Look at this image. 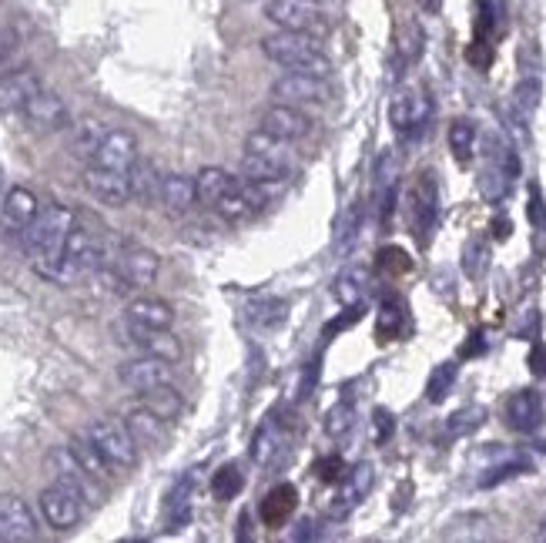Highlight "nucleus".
Segmentation results:
<instances>
[{"label": "nucleus", "mask_w": 546, "mask_h": 543, "mask_svg": "<svg viewBox=\"0 0 546 543\" xmlns=\"http://www.w3.org/2000/svg\"><path fill=\"white\" fill-rule=\"evenodd\" d=\"M84 436L98 446V453L111 463V470H134L138 466V440L118 419H94Z\"/></svg>", "instance_id": "nucleus-4"}, {"label": "nucleus", "mask_w": 546, "mask_h": 543, "mask_svg": "<svg viewBox=\"0 0 546 543\" xmlns=\"http://www.w3.org/2000/svg\"><path fill=\"white\" fill-rule=\"evenodd\" d=\"M289 158H275V155H255V151H242V178L252 181H268V185H282L289 178Z\"/></svg>", "instance_id": "nucleus-26"}, {"label": "nucleus", "mask_w": 546, "mask_h": 543, "mask_svg": "<svg viewBox=\"0 0 546 543\" xmlns=\"http://www.w3.org/2000/svg\"><path fill=\"white\" fill-rule=\"evenodd\" d=\"M396 178H399V161L392 151H382L376 161V205H379V225L389 228L392 212H396Z\"/></svg>", "instance_id": "nucleus-22"}, {"label": "nucleus", "mask_w": 546, "mask_h": 543, "mask_svg": "<svg viewBox=\"0 0 546 543\" xmlns=\"http://www.w3.org/2000/svg\"><path fill=\"white\" fill-rule=\"evenodd\" d=\"M245 312L255 329H275V326H282L285 316H289V302L275 299V295H262V299H255Z\"/></svg>", "instance_id": "nucleus-34"}, {"label": "nucleus", "mask_w": 546, "mask_h": 543, "mask_svg": "<svg viewBox=\"0 0 546 543\" xmlns=\"http://www.w3.org/2000/svg\"><path fill=\"white\" fill-rule=\"evenodd\" d=\"M392 433H396V416L379 406L376 413H372V436H376V443H386Z\"/></svg>", "instance_id": "nucleus-52"}, {"label": "nucleus", "mask_w": 546, "mask_h": 543, "mask_svg": "<svg viewBox=\"0 0 546 543\" xmlns=\"http://www.w3.org/2000/svg\"><path fill=\"white\" fill-rule=\"evenodd\" d=\"M486 423V406H463L446 419V433L449 436H469Z\"/></svg>", "instance_id": "nucleus-42"}, {"label": "nucleus", "mask_w": 546, "mask_h": 543, "mask_svg": "<svg viewBox=\"0 0 546 543\" xmlns=\"http://www.w3.org/2000/svg\"><path fill=\"white\" fill-rule=\"evenodd\" d=\"M282 450H285V436L279 430V423L268 419V423L258 426V433L252 436V460L258 466H272L282 456Z\"/></svg>", "instance_id": "nucleus-30"}, {"label": "nucleus", "mask_w": 546, "mask_h": 543, "mask_svg": "<svg viewBox=\"0 0 546 543\" xmlns=\"http://www.w3.org/2000/svg\"><path fill=\"white\" fill-rule=\"evenodd\" d=\"M483 349H486V339H483V332H473V336H469V342L463 346V356H480Z\"/></svg>", "instance_id": "nucleus-58"}, {"label": "nucleus", "mask_w": 546, "mask_h": 543, "mask_svg": "<svg viewBox=\"0 0 546 543\" xmlns=\"http://www.w3.org/2000/svg\"><path fill=\"white\" fill-rule=\"evenodd\" d=\"M84 188L98 198V202L121 208L131 202V181L128 171H114V168H101V165H88L84 168Z\"/></svg>", "instance_id": "nucleus-14"}, {"label": "nucleus", "mask_w": 546, "mask_h": 543, "mask_svg": "<svg viewBox=\"0 0 546 543\" xmlns=\"http://www.w3.org/2000/svg\"><path fill=\"white\" fill-rule=\"evenodd\" d=\"M21 114H24V121L34 131H57V128L67 125V104H64V98H61V94H54V91H47V88L37 91L34 98L24 104Z\"/></svg>", "instance_id": "nucleus-18"}, {"label": "nucleus", "mask_w": 546, "mask_h": 543, "mask_svg": "<svg viewBox=\"0 0 546 543\" xmlns=\"http://www.w3.org/2000/svg\"><path fill=\"white\" fill-rule=\"evenodd\" d=\"M17 47H21V34L11 24H0V74L7 71V64L14 61Z\"/></svg>", "instance_id": "nucleus-49"}, {"label": "nucleus", "mask_w": 546, "mask_h": 543, "mask_svg": "<svg viewBox=\"0 0 546 543\" xmlns=\"http://www.w3.org/2000/svg\"><path fill=\"white\" fill-rule=\"evenodd\" d=\"M145 399H148V409H155V413L161 416V419H178V413H181V396H178V389H171V383H165V386H158V389H151V393H145Z\"/></svg>", "instance_id": "nucleus-43"}, {"label": "nucleus", "mask_w": 546, "mask_h": 543, "mask_svg": "<svg viewBox=\"0 0 546 543\" xmlns=\"http://www.w3.org/2000/svg\"><path fill=\"white\" fill-rule=\"evenodd\" d=\"M533 537H536V540H543V543H546V517L540 520V527H536V533H533Z\"/></svg>", "instance_id": "nucleus-61"}, {"label": "nucleus", "mask_w": 546, "mask_h": 543, "mask_svg": "<svg viewBox=\"0 0 546 543\" xmlns=\"http://www.w3.org/2000/svg\"><path fill=\"white\" fill-rule=\"evenodd\" d=\"M232 175H228L225 168H218V165H208V168H201L198 175H195V202L201 205H212L222 198L228 188H232Z\"/></svg>", "instance_id": "nucleus-31"}, {"label": "nucleus", "mask_w": 546, "mask_h": 543, "mask_svg": "<svg viewBox=\"0 0 546 543\" xmlns=\"http://www.w3.org/2000/svg\"><path fill=\"white\" fill-rule=\"evenodd\" d=\"M295 507H299V490H295L292 483H279L275 490H268V497L262 500V507H258V517H262L265 527L279 530L295 513Z\"/></svg>", "instance_id": "nucleus-25"}, {"label": "nucleus", "mask_w": 546, "mask_h": 543, "mask_svg": "<svg viewBox=\"0 0 546 543\" xmlns=\"http://www.w3.org/2000/svg\"><path fill=\"white\" fill-rule=\"evenodd\" d=\"M530 373L546 376V346H543V342H536V346L530 349Z\"/></svg>", "instance_id": "nucleus-56"}, {"label": "nucleus", "mask_w": 546, "mask_h": 543, "mask_svg": "<svg viewBox=\"0 0 546 543\" xmlns=\"http://www.w3.org/2000/svg\"><path fill=\"white\" fill-rule=\"evenodd\" d=\"M98 265H104V249H101L98 235H94L91 228H81L78 222H74L51 282H61V285L81 282V279H88V275H94Z\"/></svg>", "instance_id": "nucleus-3"}, {"label": "nucleus", "mask_w": 546, "mask_h": 543, "mask_svg": "<svg viewBox=\"0 0 546 543\" xmlns=\"http://www.w3.org/2000/svg\"><path fill=\"white\" fill-rule=\"evenodd\" d=\"M128 326H145V329H171L175 326V309L171 302L158 299V295H141L128 306Z\"/></svg>", "instance_id": "nucleus-23"}, {"label": "nucleus", "mask_w": 546, "mask_h": 543, "mask_svg": "<svg viewBox=\"0 0 546 543\" xmlns=\"http://www.w3.org/2000/svg\"><path fill=\"white\" fill-rule=\"evenodd\" d=\"M195 487H198V470H188L178 480V487L171 490V497H168V520H171V527H185V523H188Z\"/></svg>", "instance_id": "nucleus-32"}, {"label": "nucleus", "mask_w": 546, "mask_h": 543, "mask_svg": "<svg viewBox=\"0 0 546 543\" xmlns=\"http://www.w3.org/2000/svg\"><path fill=\"white\" fill-rule=\"evenodd\" d=\"M272 98L282 104H295V108H302V104H329L332 88H329V81L315 78V74L289 71L272 84Z\"/></svg>", "instance_id": "nucleus-10"}, {"label": "nucleus", "mask_w": 546, "mask_h": 543, "mask_svg": "<svg viewBox=\"0 0 546 543\" xmlns=\"http://www.w3.org/2000/svg\"><path fill=\"white\" fill-rule=\"evenodd\" d=\"M124 426L131 430V436L138 443H165L168 440V419H161L155 409H148V406H138V409H131L128 416H124Z\"/></svg>", "instance_id": "nucleus-27"}, {"label": "nucleus", "mask_w": 546, "mask_h": 543, "mask_svg": "<svg viewBox=\"0 0 546 543\" xmlns=\"http://www.w3.org/2000/svg\"><path fill=\"white\" fill-rule=\"evenodd\" d=\"M490 242L486 238H469V242L463 245V272L469 275V279H483L486 269H490Z\"/></svg>", "instance_id": "nucleus-40"}, {"label": "nucleus", "mask_w": 546, "mask_h": 543, "mask_svg": "<svg viewBox=\"0 0 546 543\" xmlns=\"http://www.w3.org/2000/svg\"><path fill=\"white\" fill-rule=\"evenodd\" d=\"M44 84L34 68H17L0 74V114H21L24 104L41 91Z\"/></svg>", "instance_id": "nucleus-16"}, {"label": "nucleus", "mask_w": 546, "mask_h": 543, "mask_svg": "<svg viewBox=\"0 0 546 543\" xmlns=\"http://www.w3.org/2000/svg\"><path fill=\"white\" fill-rule=\"evenodd\" d=\"M366 285H369V272L362 269V265H349V269L339 272V279H335V299L346 309L359 306L362 295H366Z\"/></svg>", "instance_id": "nucleus-36"}, {"label": "nucleus", "mask_w": 546, "mask_h": 543, "mask_svg": "<svg viewBox=\"0 0 546 543\" xmlns=\"http://www.w3.org/2000/svg\"><path fill=\"white\" fill-rule=\"evenodd\" d=\"M161 205L168 208L171 215H185L191 205H195V178H188V175H165L161 178Z\"/></svg>", "instance_id": "nucleus-28"}, {"label": "nucleus", "mask_w": 546, "mask_h": 543, "mask_svg": "<svg viewBox=\"0 0 546 543\" xmlns=\"http://www.w3.org/2000/svg\"><path fill=\"white\" fill-rule=\"evenodd\" d=\"M540 94H543L540 81H536V78H523L513 88V111L526 121L536 111V104H540Z\"/></svg>", "instance_id": "nucleus-44"}, {"label": "nucleus", "mask_w": 546, "mask_h": 543, "mask_svg": "<svg viewBox=\"0 0 546 543\" xmlns=\"http://www.w3.org/2000/svg\"><path fill=\"white\" fill-rule=\"evenodd\" d=\"M359 222H362V212L359 205H349L346 215L339 218V235H335V245H339V252H346L352 242H356L359 235Z\"/></svg>", "instance_id": "nucleus-47"}, {"label": "nucleus", "mask_w": 546, "mask_h": 543, "mask_svg": "<svg viewBox=\"0 0 546 543\" xmlns=\"http://www.w3.org/2000/svg\"><path fill=\"white\" fill-rule=\"evenodd\" d=\"M352 423H356V409H352L349 399H342V403L332 406L329 416H325V433H329V436H346L352 430Z\"/></svg>", "instance_id": "nucleus-46"}, {"label": "nucleus", "mask_w": 546, "mask_h": 543, "mask_svg": "<svg viewBox=\"0 0 546 543\" xmlns=\"http://www.w3.org/2000/svg\"><path fill=\"white\" fill-rule=\"evenodd\" d=\"M376 265H379V272H386V275H402V272L413 269V259H409L402 249H396V245H389V249L379 252Z\"/></svg>", "instance_id": "nucleus-48"}, {"label": "nucleus", "mask_w": 546, "mask_h": 543, "mask_svg": "<svg viewBox=\"0 0 546 543\" xmlns=\"http://www.w3.org/2000/svg\"><path fill=\"white\" fill-rule=\"evenodd\" d=\"M242 487H245V476H242V470H238L235 463H228V466H222L215 476H212V483H208V490H212V497L215 500H235L238 493H242Z\"/></svg>", "instance_id": "nucleus-41"}, {"label": "nucleus", "mask_w": 546, "mask_h": 543, "mask_svg": "<svg viewBox=\"0 0 546 543\" xmlns=\"http://www.w3.org/2000/svg\"><path fill=\"white\" fill-rule=\"evenodd\" d=\"M315 476L325 483H339L342 476H346V463H342V456H322V460L315 463Z\"/></svg>", "instance_id": "nucleus-51"}, {"label": "nucleus", "mask_w": 546, "mask_h": 543, "mask_svg": "<svg viewBox=\"0 0 546 543\" xmlns=\"http://www.w3.org/2000/svg\"><path fill=\"white\" fill-rule=\"evenodd\" d=\"M158 269H161L158 252L145 249V245H124L118 255V272L124 275V282H128L131 289L151 285L158 279Z\"/></svg>", "instance_id": "nucleus-20"}, {"label": "nucleus", "mask_w": 546, "mask_h": 543, "mask_svg": "<svg viewBox=\"0 0 546 543\" xmlns=\"http://www.w3.org/2000/svg\"><path fill=\"white\" fill-rule=\"evenodd\" d=\"M359 316H362V302H359V306H349V312H346V316H342V319L329 322V326H325V336H332V332H342V329L356 326Z\"/></svg>", "instance_id": "nucleus-54"}, {"label": "nucleus", "mask_w": 546, "mask_h": 543, "mask_svg": "<svg viewBox=\"0 0 546 543\" xmlns=\"http://www.w3.org/2000/svg\"><path fill=\"white\" fill-rule=\"evenodd\" d=\"M265 17L279 31H299V34L325 31V14L315 0H268Z\"/></svg>", "instance_id": "nucleus-8"}, {"label": "nucleus", "mask_w": 546, "mask_h": 543, "mask_svg": "<svg viewBox=\"0 0 546 543\" xmlns=\"http://www.w3.org/2000/svg\"><path fill=\"white\" fill-rule=\"evenodd\" d=\"M262 128L268 135L285 141V145H295V141H305L312 135V118L302 108H295V104L275 101L262 111Z\"/></svg>", "instance_id": "nucleus-11"}, {"label": "nucleus", "mask_w": 546, "mask_h": 543, "mask_svg": "<svg viewBox=\"0 0 546 543\" xmlns=\"http://www.w3.org/2000/svg\"><path fill=\"white\" fill-rule=\"evenodd\" d=\"M0 188H4V171H0Z\"/></svg>", "instance_id": "nucleus-62"}, {"label": "nucleus", "mask_w": 546, "mask_h": 543, "mask_svg": "<svg viewBox=\"0 0 546 543\" xmlns=\"http://www.w3.org/2000/svg\"><path fill=\"white\" fill-rule=\"evenodd\" d=\"M429 114H433V101H429L426 91L406 88V91H399L396 98L389 101V121H392V128H396L402 138L419 135V131L426 128Z\"/></svg>", "instance_id": "nucleus-9"}, {"label": "nucleus", "mask_w": 546, "mask_h": 543, "mask_svg": "<svg viewBox=\"0 0 546 543\" xmlns=\"http://www.w3.org/2000/svg\"><path fill=\"white\" fill-rule=\"evenodd\" d=\"M131 342L138 346L145 356H158L165 362L181 359V342L171 329H145V326H128Z\"/></svg>", "instance_id": "nucleus-24"}, {"label": "nucleus", "mask_w": 546, "mask_h": 543, "mask_svg": "<svg viewBox=\"0 0 546 543\" xmlns=\"http://www.w3.org/2000/svg\"><path fill=\"white\" fill-rule=\"evenodd\" d=\"M526 218L536 232H546V202H543V192L540 185H530V202H526Z\"/></svg>", "instance_id": "nucleus-50"}, {"label": "nucleus", "mask_w": 546, "mask_h": 543, "mask_svg": "<svg viewBox=\"0 0 546 543\" xmlns=\"http://www.w3.org/2000/svg\"><path fill=\"white\" fill-rule=\"evenodd\" d=\"M128 181H131V198H141V202H151V198H158V192H161L158 168L145 158H138L128 168Z\"/></svg>", "instance_id": "nucleus-35"}, {"label": "nucleus", "mask_w": 546, "mask_h": 543, "mask_svg": "<svg viewBox=\"0 0 546 543\" xmlns=\"http://www.w3.org/2000/svg\"><path fill=\"white\" fill-rule=\"evenodd\" d=\"M490 228H493V238H496V242H506V238L513 235V222H510V218H503V215H496Z\"/></svg>", "instance_id": "nucleus-57"}, {"label": "nucleus", "mask_w": 546, "mask_h": 543, "mask_svg": "<svg viewBox=\"0 0 546 543\" xmlns=\"http://www.w3.org/2000/svg\"><path fill=\"white\" fill-rule=\"evenodd\" d=\"M74 228V212L64 205H47L37 212V218L24 228V249L31 255L34 269L44 275V279H54L57 262H61L64 242Z\"/></svg>", "instance_id": "nucleus-1"}, {"label": "nucleus", "mask_w": 546, "mask_h": 543, "mask_svg": "<svg viewBox=\"0 0 546 543\" xmlns=\"http://www.w3.org/2000/svg\"><path fill=\"white\" fill-rule=\"evenodd\" d=\"M449 148H453V158L459 165H466L476 151V125L469 118H459L449 125Z\"/></svg>", "instance_id": "nucleus-38"}, {"label": "nucleus", "mask_w": 546, "mask_h": 543, "mask_svg": "<svg viewBox=\"0 0 546 543\" xmlns=\"http://www.w3.org/2000/svg\"><path fill=\"white\" fill-rule=\"evenodd\" d=\"M37 537V517L31 503L17 493L0 497V540L4 543H24Z\"/></svg>", "instance_id": "nucleus-13"}, {"label": "nucleus", "mask_w": 546, "mask_h": 543, "mask_svg": "<svg viewBox=\"0 0 546 543\" xmlns=\"http://www.w3.org/2000/svg\"><path fill=\"white\" fill-rule=\"evenodd\" d=\"M372 480H376V473H372L369 463H359V466H352V470H346V476H342V490L332 497L329 517H335V520L349 517V513L366 500V493L372 490Z\"/></svg>", "instance_id": "nucleus-17"}, {"label": "nucleus", "mask_w": 546, "mask_h": 543, "mask_svg": "<svg viewBox=\"0 0 546 543\" xmlns=\"http://www.w3.org/2000/svg\"><path fill=\"white\" fill-rule=\"evenodd\" d=\"M262 54L272 64H279L285 71H299V74H315V78H329L332 74V61L329 54L315 44L312 34H299V31H279L268 34L262 41Z\"/></svg>", "instance_id": "nucleus-2"}, {"label": "nucleus", "mask_w": 546, "mask_h": 543, "mask_svg": "<svg viewBox=\"0 0 546 543\" xmlns=\"http://www.w3.org/2000/svg\"><path fill=\"white\" fill-rule=\"evenodd\" d=\"M37 212H41L37 195L31 192V188L17 185L4 195V202H0V225H4L11 235H24V228L34 222Z\"/></svg>", "instance_id": "nucleus-19"}, {"label": "nucleus", "mask_w": 546, "mask_h": 543, "mask_svg": "<svg viewBox=\"0 0 546 543\" xmlns=\"http://www.w3.org/2000/svg\"><path fill=\"white\" fill-rule=\"evenodd\" d=\"M466 57H469V64H473V68H490V61H493V47L486 44V37H476V41L469 44Z\"/></svg>", "instance_id": "nucleus-53"}, {"label": "nucleus", "mask_w": 546, "mask_h": 543, "mask_svg": "<svg viewBox=\"0 0 546 543\" xmlns=\"http://www.w3.org/2000/svg\"><path fill=\"white\" fill-rule=\"evenodd\" d=\"M118 379L124 383V389H131L134 396H145V393H151V389L171 383V362L141 352L138 359H128L118 369Z\"/></svg>", "instance_id": "nucleus-12"}, {"label": "nucleus", "mask_w": 546, "mask_h": 543, "mask_svg": "<svg viewBox=\"0 0 546 543\" xmlns=\"http://www.w3.org/2000/svg\"><path fill=\"white\" fill-rule=\"evenodd\" d=\"M409 225H413L416 242L426 249L439 225V185L433 171H423L409 192Z\"/></svg>", "instance_id": "nucleus-6"}, {"label": "nucleus", "mask_w": 546, "mask_h": 543, "mask_svg": "<svg viewBox=\"0 0 546 543\" xmlns=\"http://www.w3.org/2000/svg\"><path fill=\"white\" fill-rule=\"evenodd\" d=\"M536 332H540V312L530 309V312H526V319L520 322V326H516V336H520V339H536Z\"/></svg>", "instance_id": "nucleus-55"}, {"label": "nucleus", "mask_w": 546, "mask_h": 543, "mask_svg": "<svg viewBox=\"0 0 546 543\" xmlns=\"http://www.w3.org/2000/svg\"><path fill=\"white\" fill-rule=\"evenodd\" d=\"M312 537H319V530H315L312 520H302L299 527L292 530V540H312Z\"/></svg>", "instance_id": "nucleus-59"}, {"label": "nucleus", "mask_w": 546, "mask_h": 543, "mask_svg": "<svg viewBox=\"0 0 546 543\" xmlns=\"http://www.w3.org/2000/svg\"><path fill=\"white\" fill-rule=\"evenodd\" d=\"M67 453L74 456V460L81 463V470L94 476V480H111V463L104 460V456L98 453V446H94L88 436L78 433V436H71V443H67Z\"/></svg>", "instance_id": "nucleus-29"}, {"label": "nucleus", "mask_w": 546, "mask_h": 543, "mask_svg": "<svg viewBox=\"0 0 546 543\" xmlns=\"http://www.w3.org/2000/svg\"><path fill=\"white\" fill-rule=\"evenodd\" d=\"M402 326H406V302L389 295V299H382V306L376 312V339L379 342L399 339Z\"/></svg>", "instance_id": "nucleus-33"}, {"label": "nucleus", "mask_w": 546, "mask_h": 543, "mask_svg": "<svg viewBox=\"0 0 546 543\" xmlns=\"http://www.w3.org/2000/svg\"><path fill=\"white\" fill-rule=\"evenodd\" d=\"M530 470H533L530 460H506V463L493 466V470H486L480 476V490H490V487H496V483H506V480H513V476H523Z\"/></svg>", "instance_id": "nucleus-45"}, {"label": "nucleus", "mask_w": 546, "mask_h": 543, "mask_svg": "<svg viewBox=\"0 0 546 543\" xmlns=\"http://www.w3.org/2000/svg\"><path fill=\"white\" fill-rule=\"evenodd\" d=\"M506 426L516 433H536L543 426V399L533 389H520L506 399Z\"/></svg>", "instance_id": "nucleus-21"}, {"label": "nucleus", "mask_w": 546, "mask_h": 543, "mask_svg": "<svg viewBox=\"0 0 546 543\" xmlns=\"http://www.w3.org/2000/svg\"><path fill=\"white\" fill-rule=\"evenodd\" d=\"M37 507H41V517L47 520V527L54 530H74L84 520V497L61 480H54L51 487L41 490Z\"/></svg>", "instance_id": "nucleus-7"}, {"label": "nucleus", "mask_w": 546, "mask_h": 543, "mask_svg": "<svg viewBox=\"0 0 546 543\" xmlns=\"http://www.w3.org/2000/svg\"><path fill=\"white\" fill-rule=\"evenodd\" d=\"M419 7H423L426 14H439L443 11V0H419Z\"/></svg>", "instance_id": "nucleus-60"}, {"label": "nucleus", "mask_w": 546, "mask_h": 543, "mask_svg": "<svg viewBox=\"0 0 546 543\" xmlns=\"http://www.w3.org/2000/svg\"><path fill=\"white\" fill-rule=\"evenodd\" d=\"M134 161H138V138H134L131 131H124V128H108V131H104L98 151L91 155L88 165L128 171Z\"/></svg>", "instance_id": "nucleus-15"}, {"label": "nucleus", "mask_w": 546, "mask_h": 543, "mask_svg": "<svg viewBox=\"0 0 546 543\" xmlns=\"http://www.w3.org/2000/svg\"><path fill=\"white\" fill-rule=\"evenodd\" d=\"M486 158L490 165L480 171V195L486 202L500 205L513 188V178L520 175V158L510 145H500L496 138L486 141Z\"/></svg>", "instance_id": "nucleus-5"}, {"label": "nucleus", "mask_w": 546, "mask_h": 543, "mask_svg": "<svg viewBox=\"0 0 546 543\" xmlns=\"http://www.w3.org/2000/svg\"><path fill=\"white\" fill-rule=\"evenodd\" d=\"M456 376H459L456 362H439V366L426 379V399H429V403H443V399L453 393Z\"/></svg>", "instance_id": "nucleus-39"}, {"label": "nucleus", "mask_w": 546, "mask_h": 543, "mask_svg": "<svg viewBox=\"0 0 546 543\" xmlns=\"http://www.w3.org/2000/svg\"><path fill=\"white\" fill-rule=\"evenodd\" d=\"M104 131H108V125H101V121H94V118L81 121V125H74V138H71L74 155H78L81 161H91V155L101 145Z\"/></svg>", "instance_id": "nucleus-37"}]
</instances>
